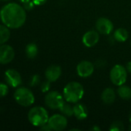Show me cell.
<instances>
[{"label":"cell","instance_id":"7a4b0ae2","mask_svg":"<svg viewBox=\"0 0 131 131\" xmlns=\"http://www.w3.org/2000/svg\"><path fill=\"white\" fill-rule=\"evenodd\" d=\"M83 85L76 81L68 83L63 89V97L69 103H77L83 98Z\"/></svg>","mask_w":131,"mask_h":131},{"label":"cell","instance_id":"5b68a950","mask_svg":"<svg viewBox=\"0 0 131 131\" xmlns=\"http://www.w3.org/2000/svg\"><path fill=\"white\" fill-rule=\"evenodd\" d=\"M110 78L113 84L120 86L124 84L127 78V71L121 64H116L110 71Z\"/></svg>","mask_w":131,"mask_h":131},{"label":"cell","instance_id":"4dcf8cb0","mask_svg":"<svg viewBox=\"0 0 131 131\" xmlns=\"http://www.w3.org/2000/svg\"><path fill=\"white\" fill-rule=\"evenodd\" d=\"M20 2H22V3H25V2H29V1H30V0H19Z\"/></svg>","mask_w":131,"mask_h":131},{"label":"cell","instance_id":"2e32d148","mask_svg":"<svg viewBox=\"0 0 131 131\" xmlns=\"http://www.w3.org/2000/svg\"><path fill=\"white\" fill-rule=\"evenodd\" d=\"M113 37L116 41H120V42H124V41H126L127 39L128 38L129 33L125 28H120L115 31V32L113 34Z\"/></svg>","mask_w":131,"mask_h":131},{"label":"cell","instance_id":"1f68e13d","mask_svg":"<svg viewBox=\"0 0 131 131\" xmlns=\"http://www.w3.org/2000/svg\"><path fill=\"white\" fill-rule=\"evenodd\" d=\"M129 120H130V121L131 122V111L130 113V116H129Z\"/></svg>","mask_w":131,"mask_h":131},{"label":"cell","instance_id":"484cf974","mask_svg":"<svg viewBox=\"0 0 131 131\" xmlns=\"http://www.w3.org/2000/svg\"><path fill=\"white\" fill-rule=\"evenodd\" d=\"M95 64H96V66H97V68H103V67H105V66H106L107 62H106L105 61L102 60V59H100V60H97V61H96Z\"/></svg>","mask_w":131,"mask_h":131},{"label":"cell","instance_id":"8fae6325","mask_svg":"<svg viewBox=\"0 0 131 131\" xmlns=\"http://www.w3.org/2000/svg\"><path fill=\"white\" fill-rule=\"evenodd\" d=\"M96 28L97 31L103 35H109L113 29L112 21L107 18H100L96 22Z\"/></svg>","mask_w":131,"mask_h":131},{"label":"cell","instance_id":"ffe728a7","mask_svg":"<svg viewBox=\"0 0 131 131\" xmlns=\"http://www.w3.org/2000/svg\"><path fill=\"white\" fill-rule=\"evenodd\" d=\"M60 112L66 117H71L73 115V107L64 102L62 107L59 108Z\"/></svg>","mask_w":131,"mask_h":131},{"label":"cell","instance_id":"d6986e66","mask_svg":"<svg viewBox=\"0 0 131 131\" xmlns=\"http://www.w3.org/2000/svg\"><path fill=\"white\" fill-rule=\"evenodd\" d=\"M25 54L29 58H35L38 54V47L35 43L28 44L25 47Z\"/></svg>","mask_w":131,"mask_h":131},{"label":"cell","instance_id":"d4e9b609","mask_svg":"<svg viewBox=\"0 0 131 131\" xmlns=\"http://www.w3.org/2000/svg\"><path fill=\"white\" fill-rule=\"evenodd\" d=\"M24 4V8L25 9V10H31V9H32L33 8V7H34V5H35V4H34V2H32V0L31 1H29V2H25V3H23Z\"/></svg>","mask_w":131,"mask_h":131},{"label":"cell","instance_id":"ac0fdd59","mask_svg":"<svg viewBox=\"0 0 131 131\" xmlns=\"http://www.w3.org/2000/svg\"><path fill=\"white\" fill-rule=\"evenodd\" d=\"M10 38V31L5 25H0V45L5 44Z\"/></svg>","mask_w":131,"mask_h":131},{"label":"cell","instance_id":"cb8c5ba5","mask_svg":"<svg viewBox=\"0 0 131 131\" xmlns=\"http://www.w3.org/2000/svg\"><path fill=\"white\" fill-rule=\"evenodd\" d=\"M50 88V81H49L48 80L46 81H44L41 84V91L43 93H46L47 92Z\"/></svg>","mask_w":131,"mask_h":131},{"label":"cell","instance_id":"4fadbf2b","mask_svg":"<svg viewBox=\"0 0 131 131\" xmlns=\"http://www.w3.org/2000/svg\"><path fill=\"white\" fill-rule=\"evenodd\" d=\"M62 74V69L58 65H51L46 70L45 75L46 79L50 82L57 81Z\"/></svg>","mask_w":131,"mask_h":131},{"label":"cell","instance_id":"52a82bcc","mask_svg":"<svg viewBox=\"0 0 131 131\" xmlns=\"http://www.w3.org/2000/svg\"><path fill=\"white\" fill-rule=\"evenodd\" d=\"M48 124L52 130L60 131L67 127V119L63 114H54L49 118Z\"/></svg>","mask_w":131,"mask_h":131},{"label":"cell","instance_id":"277c9868","mask_svg":"<svg viewBox=\"0 0 131 131\" xmlns=\"http://www.w3.org/2000/svg\"><path fill=\"white\" fill-rule=\"evenodd\" d=\"M15 101L22 107H29L35 101V97L32 92L25 87H20L14 93Z\"/></svg>","mask_w":131,"mask_h":131},{"label":"cell","instance_id":"7c38bea8","mask_svg":"<svg viewBox=\"0 0 131 131\" xmlns=\"http://www.w3.org/2000/svg\"><path fill=\"white\" fill-rule=\"evenodd\" d=\"M100 40L99 32L97 31L90 30L86 32L83 36V43L86 47L91 48L96 45Z\"/></svg>","mask_w":131,"mask_h":131},{"label":"cell","instance_id":"7402d4cb","mask_svg":"<svg viewBox=\"0 0 131 131\" xmlns=\"http://www.w3.org/2000/svg\"><path fill=\"white\" fill-rule=\"evenodd\" d=\"M8 93V87L3 83H0V97L6 96Z\"/></svg>","mask_w":131,"mask_h":131},{"label":"cell","instance_id":"836d02e7","mask_svg":"<svg viewBox=\"0 0 131 131\" xmlns=\"http://www.w3.org/2000/svg\"><path fill=\"white\" fill-rule=\"evenodd\" d=\"M129 130H131V126H130V128H129Z\"/></svg>","mask_w":131,"mask_h":131},{"label":"cell","instance_id":"4316f807","mask_svg":"<svg viewBox=\"0 0 131 131\" xmlns=\"http://www.w3.org/2000/svg\"><path fill=\"white\" fill-rule=\"evenodd\" d=\"M40 130H44V131L52 130V129H51V127H49V124H48V123H46V124H45L42 125V126L40 127Z\"/></svg>","mask_w":131,"mask_h":131},{"label":"cell","instance_id":"603a6c76","mask_svg":"<svg viewBox=\"0 0 131 131\" xmlns=\"http://www.w3.org/2000/svg\"><path fill=\"white\" fill-rule=\"evenodd\" d=\"M40 82V78L38 74H35L31 78V80L29 81V85L31 87H35L38 85Z\"/></svg>","mask_w":131,"mask_h":131},{"label":"cell","instance_id":"83f0119b","mask_svg":"<svg viewBox=\"0 0 131 131\" xmlns=\"http://www.w3.org/2000/svg\"><path fill=\"white\" fill-rule=\"evenodd\" d=\"M46 1L47 0H32L35 5H42L46 2Z\"/></svg>","mask_w":131,"mask_h":131},{"label":"cell","instance_id":"6da1fadb","mask_svg":"<svg viewBox=\"0 0 131 131\" xmlns=\"http://www.w3.org/2000/svg\"><path fill=\"white\" fill-rule=\"evenodd\" d=\"M0 19L8 28H19L25 22V9L17 3H8L0 10Z\"/></svg>","mask_w":131,"mask_h":131},{"label":"cell","instance_id":"9a60e30c","mask_svg":"<svg viewBox=\"0 0 131 131\" xmlns=\"http://www.w3.org/2000/svg\"><path fill=\"white\" fill-rule=\"evenodd\" d=\"M73 115L78 120H84L88 116V111L83 104H77L73 107Z\"/></svg>","mask_w":131,"mask_h":131},{"label":"cell","instance_id":"9c48e42d","mask_svg":"<svg viewBox=\"0 0 131 131\" xmlns=\"http://www.w3.org/2000/svg\"><path fill=\"white\" fill-rule=\"evenodd\" d=\"M5 80L12 88H18L22 84L20 74L14 69H8L5 72Z\"/></svg>","mask_w":131,"mask_h":131},{"label":"cell","instance_id":"44dd1931","mask_svg":"<svg viewBox=\"0 0 131 131\" xmlns=\"http://www.w3.org/2000/svg\"><path fill=\"white\" fill-rule=\"evenodd\" d=\"M124 130V124L121 121H115L113 122L110 127V130L112 131H122Z\"/></svg>","mask_w":131,"mask_h":131},{"label":"cell","instance_id":"8992f818","mask_svg":"<svg viewBox=\"0 0 131 131\" xmlns=\"http://www.w3.org/2000/svg\"><path fill=\"white\" fill-rule=\"evenodd\" d=\"M64 97L58 91H50L45 97L46 105L53 110H59L64 104Z\"/></svg>","mask_w":131,"mask_h":131},{"label":"cell","instance_id":"d6a6232c","mask_svg":"<svg viewBox=\"0 0 131 131\" xmlns=\"http://www.w3.org/2000/svg\"><path fill=\"white\" fill-rule=\"evenodd\" d=\"M0 1H5V2H7V1H9V0H0Z\"/></svg>","mask_w":131,"mask_h":131},{"label":"cell","instance_id":"f1b7e54d","mask_svg":"<svg viewBox=\"0 0 131 131\" xmlns=\"http://www.w3.org/2000/svg\"><path fill=\"white\" fill-rule=\"evenodd\" d=\"M126 68H127V71L129 73H130L131 74V61H129V62L127 64Z\"/></svg>","mask_w":131,"mask_h":131},{"label":"cell","instance_id":"f546056e","mask_svg":"<svg viewBox=\"0 0 131 131\" xmlns=\"http://www.w3.org/2000/svg\"><path fill=\"white\" fill-rule=\"evenodd\" d=\"M92 130H97V131H99V130H100V127H98L97 126H95V127H93L92 129H91Z\"/></svg>","mask_w":131,"mask_h":131},{"label":"cell","instance_id":"e0dca14e","mask_svg":"<svg viewBox=\"0 0 131 131\" xmlns=\"http://www.w3.org/2000/svg\"><path fill=\"white\" fill-rule=\"evenodd\" d=\"M118 95L124 100H130L131 98V89L130 87L122 84L119 86L117 90Z\"/></svg>","mask_w":131,"mask_h":131},{"label":"cell","instance_id":"3957f363","mask_svg":"<svg viewBox=\"0 0 131 131\" xmlns=\"http://www.w3.org/2000/svg\"><path fill=\"white\" fill-rule=\"evenodd\" d=\"M49 118L47 111L44 107L39 106L32 107L28 114L29 121L35 127H41L48 123Z\"/></svg>","mask_w":131,"mask_h":131},{"label":"cell","instance_id":"30bf717a","mask_svg":"<svg viewBox=\"0 0 131 131\" xmlns=\"http://www.w3.org/2000/svg\"><path fill=\"white\" fill-rule=\"evenodd\" d=\"M76 71L80 77L88 78L94 71V64L89 61H82L77 64Z\"/></svg>","mask_w":131,"mask_h":131},{"label":"cell","instance_id":"5bb4252c","mask_svg":"<svg viewBox=\"0 0 131 131\" xmlns=\"http://www.w3.org/2000/svg\"><path fill=\"white\" fill-rule=\"evenodd\" d=\"M101 99L103 102L106 104H113L116 99V93L114 90L111 88H106L101 94Z\"/></svg>","mask_w":131,"mask_h":131},{"label":"cell","instance_id":"ba28073f","mask_svg":"<svg viewBox=\"0 0 131 131\" xmlns=\"http://www.w3.org/2000/svg\"><path fill=\"white\" fill-rule=\"evenodd\" d=\"M15 57V51L8 45H0V64H6L10 63Z\"/></svg>","mask_w":131,"mask_h":131}]
</instances>
